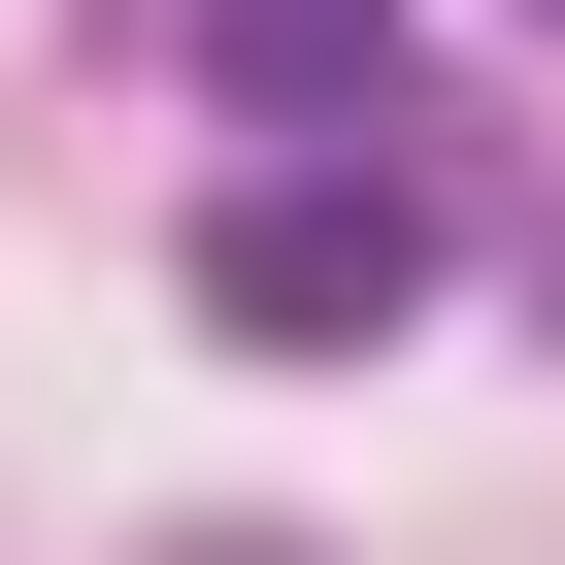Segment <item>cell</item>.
Returning a JSON list of instances; mask_svg holds the SVG:
<instances>
[{"mask_svg": "<svg viewBox=\"0 0 565 565\" xmlns=\"http://www.w3.org/2000/svg\"><path fill=\"white\" fill-rule=\"evenodd\" d=\"M200 333H233V366H366V333H433V167H399V134H266V167L200 200Z\"/></svg>", "mask_w": 565, "mask_h": 565, "instance_id": "cell-1", "label": "cell"}, {"mask_svg": "<svg viewBox=\"0 0 565 565\" xmlns=\"http://www.w3.org/2000/svg\"><path fill=\"white\" fill-rule=\"evenodd\" d=\"M200 100L233 134H399V0H200Z\"/></svg>", "mask_w": 565, "mask_h": 565, "instance_id": "cell-2", "label": "cell"}, {"mask_svg": "<svg viewBox=\"0 0 565 565\" xmlns=\"http://www.w3.org/2000/svg\"><path fill=\"white\" fill-rule=\"evenodd\" d=\"M532 34H565V0H532Z\"/></svg>", "mask_w": 565, "mask_h": 565, "instance_id": "cell-3", "label": "cell"}]
</instances>
